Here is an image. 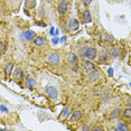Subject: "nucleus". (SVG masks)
Returning a JSON list of instances; mask_svg holds the SVG:
<instances>
[{
    "label": "nucleus",
    "mask_w": 131,
    "mask_h": 131,
    "mask_svg": "<svg viewBox=\"0 0 131 131\" xmlns=\"http://www.w3.org/2000/svg\"><path fill=\"white\" fill-rule=\"evenodd\" d=\"M109 75L110 76L113 75V68H109Z\"/></svg>",
    "instance_id": "nucleus-32"
},
{
    "label": "nucleus",
    "mask_w": 131,
    "mask_h": 131,
    "mask_svg": "<svg viewBox=\"0 0 131 131\" xmlns=\"http://www.w3.org/2000/svg\"><path fill=\"white\" fill-rule=\"evenodd\" d=\"M100 76H101V73L99 72V71H96V70H93V71H91V72L89 73V80H90L91 82L97 81V80L100 79Z\"/></svg>",
    "instance_id": "nucleus-5"
},
{
    "label": "nucleus",
    "mask_w": 131,
    "mask_h": 131,
    "mask_svg": "<svg viewBox=\"0 0 131 131\" xmlns=\"http://www.w3.org/2000/svg\"><path fill=\"white\" fill-rule=\"evenodd\" d=\"M25 7L27 9H34L36 7V0H25Z\"/></svg>",
    "instance_id": "nucleus-15"
},
{
    "label": "nucleus",
    "mask_w": 131,
    "mask_h": 131,
    "mask_svg": "<svg viewBox=\"0 0 131 131\" xmlns=\"http://www.w3.org/2000/svg\"><path fill=\"white\" fill-rule=\"evenodd\" d=\"M45 92H46V94L48 95L50 99H56V97H57V95H58L57 89L54 88V86H52V85H48V86H47Z\"/></svg>",
    "instance_id": "nucleus-3"
},
{
    "label": "nucleus",
    "mask_w": 131,
    "mask_h": 131,
    "mask_svg": "<svg viewBox=\"0 0 131 131\" xmlns=\"http://www.w3.org/2000/svg\"><path fill=\"white\" fill-rule=\"evenodd\" d=\"M130 128L127 126L126 123H123L122 121H120V122H118V127L115 128V130L117 131H124V130H129Z\"/></svg>",
    "instance_id": "nucleus-17"
},
{
    "label": "nucleus",
    "mask_w": 131,
    "mask_h": 131,
    "mask_svg": "<svg viewBox=\"0 0 131 131\" xmlns=\"http://www.w3.org/2000/svg\"><path fill=\"white\" fill-rule=\"evenodd\" d=\"M26 85H27V88L31 89V88H34V86L36 85V81H35L34 79H27L26 80Z\"/></svg>",
    "instance_id": "nucleus-19"
},
{
    "label": "nucleus",
    "mask_w": 131,
    "mask_h": 131,
    "mask_svg": "<svg viewBox=\"0 0 131 131\" xmlns=\"http://www.w3.org/2000/svg\"><path fill=\"white\" fill-rule=\"evenodd\" d=\"M92 130H93V131H97V130H99V131H102V130H103V128H102V127H100V126H95V127L92 128Z\"/></svg>",
    "instance_id": "nucleus-26"
},
{
    "label": "nucleus",
    "mask_w": 131,
    "mask_h": 131,
    "mask_svg": "<svg viewBox=\"0 0 131 131\" xmlns=\"http://www.w3.org/2000/svg\"><path fill=\"white\" fill-rule=\"evenodd\" d=\"M34 44L36 46H44L46 44V38L43 36H38L34 39Z\"/></svg>",
    "instance_id": "nucleus-10"
},
{
    "label": "nucleus",
    "mask_w": 131,
    "mask_h": 131,
    "mask_svg": "<svg viewBox=\"0 0 131 131\" xmlns=\"http://www.w3.org/2000/svg\"><path fill=\"white\" fill-rule=\"evenodd\" d=\"M61 41H62V43H65V41H66V37L63 36V37L61 38Z\"/></svg>",
    "instance_id": "nucleus-33"
},
{
    "label": "nucleus",
    "mask_w": 131,
    "mask_h": 131,
    "mask_svg": "<svg viewBox=\"0 0 131 131\" xmlns=\"http://www.w3.org/2000/svg\"><path fill=\"white\" fill-rule=\"evenodd\" d=\"M83 21L86 24L92 23V16H91L90 10H85L84 13H83Z\"/></svg>",
    "instance_id": "nucleus-12"
},
{
    "label": "nucleus",
    "mask_w": 131,
    "mask_h": 131,
    "mask_svg": "<svg viewBox=\"0 0 131 131\" xmlns=\"http://www.w3.org/2000/svg\"><path fill=\"white\" fill-rule=\"evenodd\" d=\"M81 118H82V111H80V110H77V111H74L73 114H72V117H71L72 121H79Z\"/></svg>",
    "instance_id": "nucleus-16"
},
{
    "label": "nucleus",
    "mask_w": 131,
    "mask_h": 131,
    "mask_svg": "<svg viewBox=\"0 0 131 131\" xmlns=\"http://www.w3.org/2000/svg\"><path fill=\"white\" fill-rule=\"evenodd\" d=\"M68 113H70V108H65V109L63 110V112L61 113V118H62V119L67 118V117H68Z\"/></svg>",
    "instance_id": "nucleus-23"
},
{
    "label": "nucleus",
    "mask_w": 131,
    "mask_h": 131,
    "mask_svg": "<svg viewBox=\"0 0 131 131\" xmlns=\"http://www.w3.org/2000/svg\"><path fill=\"white\" fill-rule=\"evenodd\" d=\"M119 115H120V110H119V109L112 110L111 113H110V117H111V119H117V118H119Z\"/></svg>",
    "instance_id": "nucleus-18"
},
{
    "label": "nucleus",
    "mask_w": 131,
    "mask_h": 131,
    "mask_svg": "<svg viewBox=\"0 0 131 131\" xmlns=\"http://www.w3.org/2000/svg\"><path fill=\"white\" fill-rule=\"evenodd\" d=\"M14 1H15V2H19L20 0H14Z\"/></svg>",
    "instance_id": "nucleus-35"
},
{
    "label": "nucleus",
    "mask_w": 131,
    "mask_h": 131,
    "mask_svg": "<svg viewBox=\"0 0 131 131\" xmlns=\"http://www.w3.org/2000/svg\"><path fill=\"white\" fill-rule=\"evenodd\" d=\"M13 70H14V64H13V63H8L7 66H6L5 72H6V74H7V75H10L11 72H13Z\"/></svg>",
    "instance_id": "nucleus-20"
},
{
    "label": "nucleus",
    "mask_w": 131,
    "mask_h": 131,
    "mask_svg": "<svg viewBox=\"0 0 131 131\" xmlns=\"http://www.w3.org/2000/svg\"><path fill=\"white\" fill-rule=\"evenodd\" d=\"M67 10H68V4H67V1L63 0V1L59 2V5H58V13L61 14V15H65V14L67 13Z\"/></svg>",
    "instance_id": "nucleus-4"
},
{
    "label": "nucleus",
    "mask_w": 131,
    "mask_h": 131,
    "mask_svg": "<svg viewBox=\"0 0 131 131\" xmlns=\"http://www.w3.org/2000/svg\"><path fill=\"white\" fill-rule=\"evenodd\" d=\"M83 67H84V70L86 71L88 73H90L91 71L94 70V64L91 62V59H86V61H84V63H83Z\"/></svg>",
    "instance_id": "nucleus-8"
},
{
    "label": "nucleus",
    "mask_w": 131,
    "mask_h": 131,
    "mask_svg": "<svg viewBox=\"0 0 131 131\" xmlns=\"http://www.w3.org/2000/svg\"><path fill=\"white\" fill-rule=\"evenodd\" d=\"M81 130H91V128L88 127V126H83V127L81 128Z\"/></svg>",
    "instance_id": "nucleus-30"
},
{
    "label": "nucleus",
    "mask_w": 131,
    "mask_h": 131,
    "mask_svg": "<svg viewBox=\"0 0 131 131\" xmlns=\"http://www.w3.org/2000/svg\"><path fill=\"white\" fill-rule=\"evenodd\" d=\"M130 86H131V81H130Z\"/></svg>",
    "instance_id": "nucleus-36"
},
{
    "label": "nucleus",
    "mask_w": 131,
    "mask_h": 131,
    "mask_svg": "<svg viewBox=\"0 0 131 131\" xmlns=\"http://www.w3.org/2000/svg\"><path fill=\"white\" fill-rule=\"evenodd\" d=\"M97 56V50L94 47H86L84 50V57L86 59H95Z\"/></svg>",
    "instance_id": "nucleus-1"
},
{
    "label": "nucleus",
    "mask_w": 131,
    "mask_h": 131,
    "mask_svg": "<svg viewBox=\"0 0 131 131\" xmlns=\"http://www.w3.org/2000/svg\"><path fill=\"white\" fill-rule=\"evenodd\" d=\"M79 27H80V23L77 19L72 18L70 20V23H68V28H70L71 30H77Z\"/></svg>",
    "instance_id": "nucleus-7"
},
{
    "label": "nucleus",
    "mask_w": 131,
    "mask_h": 131,
    "mask_svg": "<svg viewBox=\"0 0 131 131\" xmlns=\"http://www.w3.org/2000/svg\"><path fill=\"white\" fill-rule=\"evenodd\" d=\"M53 44H58V38H53Z\"/></svg>",
    "instance_id": "nucleus-31"
},
{
    "label": "nucleus",
    "mask_w": 131,
    "mask_h": 131,
    "mask_svg": "<svg viewBox=\"0 0 131 131\" xmlns=\"http://www.w3.org/2000/svg\"><path fill=\"white\" fill-rule=\"evenodd\" d=\"M47 62L53 65V66H56V65L59 64V62H61V57H59V55L57 53H53V54H50L48 57H47Z\"/></svg>",
    "instance_id": "nucleus-2"
},
{
    "label": "nucleus",
    "mask_w": 131,
    "mask_h": 131,
    "mask_svg": "<svg viewBox=\"0 0 131 131\" xmlns=\"http://www.w3.org/2000/svg\"><path fill=\"white\" fill-rule=\"evenodd\" d=\"M102 99H103V101L108 100V99H109V94H108V93H104V94H103V97H102Z\"/></svg>",
    "instance_id": "nucleus-29"
},
{
    "label": "nucleus",
    "mask_w": 131,
    "mask_h": 131,
    "mask_svg": "<svg viewBox=\"0 0 131 131\" xmlns=\"http://www.w3.org/2000/svg\"><path fill=\"white\" fill-rule=\"evenodd\" d=\"M67 61L71 65H76L79 58H77V56L74 54V53H71V54H68V56H67Z\"/></svg>",
    "instance_id": "nucleus-11"
},
{
    "label": "nucleus",
    "mask_w": 131,
    "mask_h": 131,
    "mask_svg": "<svg viewBox=\"0 0 131 131\" xmlns=\"http://www.w3.org/2000/svg\"><path fill=\"white\" fill-rule=\"evenodd\" d=\"M97 57H99V61L101 62V63H105L109 58V54H108L106 50H101V52L99 53V55H97Z\"/></svg>",
    "instance_id": "nucleus-9"
},
{
    "label": "nucleus",
    "mask_w": 131,
    "mask_h": 131,
    "mask_svg": "<svg viewBox=\"0 0 131 131\" xmlns=\"http://www.w3.org/2000/svg\"><path fill=\"white\" fill-rule=\"evenodd\" d=\"M0 111H1V113H8V109L6 108V106L4 105V104H1V105H0Z\"/></svg>",
    "instance_id": "nucleus-25"
},
{
    "label": "nucleus",
    "mask_w": 131,
    "mask_h": 131,
    "mask_svg": "<svg viewBox=\"0 0 131 131\" xmlns=\"http://www.w3.org/2000/svg\"><path fill=\"white\" fill-rule=\"evenodd\" d=\"M103 39L104 41H106V43H113V40H114V38H113V36H111L110 34H104L103 35Z\"/></svg>",
    "instance_id": "nucleus-21"
},
{
    "label": "nucleus",
    "mask_w": 131,
    "mask_h": 131,
    "mask_svg": "<svg viewBox=\"0 0 131 131\" xmlns=\"http://www.w3.org/2000/svg\"><path fill=\"white\" fill-rule=\"evenodd\" d=\"M23 77V70L20 67H17L14 70V79L15 80H21Z\"/></svg>",
    "instance_id": "nucleus-13"
},
{
    "label": "nucleus",
    "mask_w": 131,
    "mask_h": 131,
    "mask_svg": "<svg viewBox=\"0 0 131 131\" xmlns=\"http://www.w3.org/2000/svg\"><path fill=\"white\" fill-rule=\"evenodd\" d=\"M49 32H50V35H52V36H53V35H54V36H55V28H54V27H50V30H49Z\"/></svg>",
    "instance_id": "nucleus-28"
},
{
    "label": "nucleus",
    "mask_w": 131,
    "mask_h": 131,
    "mask_svg": "<svg viewBox=\"0 0 131 131\" xmlns=\"http://www.w3.org/2000/svg\"><path fill=\"white\" fill-rule=\"evenodd\" d=\"M127 105L129 106V108H131V96H129L127 99Z\"/></svg>",
    "instance_id": "nucleus-27"
},
{
    "label": "nucleus",
    "mask_w": 131,
    "mask_h": 131,
    "mask_svg": "<svg viewBox=\"0 0 131 131\" xmlns=\"http://www.w3.org/2000/svg\"><path fill=\"white\" fill-rule=\"evenodd\" d=\"M6 50V45L5 43H0V52H1V54H4Z\"/></svg>",
    "instance_id": "nucleus-24"
},
{
    "label": "nucleus",
    "mask_w": 131,
    "mask_h": 131,
    "mask_svg": "<svg viewBox=\"0 0 131 131\" xmlns=\"http://www.w3.org/2000/svg\"><path fill=\"white\" fill-rule=\"evenodd\" d=\"M109 53L112 58H118L119 55H120V50H119V48H117V47H112Z\"/></svg>",
    "instance_id": "nucleus-14"
},
{
    "label": "nucleus",
    "mask_w": 131,
    "mask_h": 131,
    "mask_svg": "<svg viewBox=\"0 0 131 131\" xmlns=\"http://www.w3.org/2000/svg\"><path fill=\"white\" fill-rule=\"evenodd\" d=\"M92 0H85V4H91Z\"/></svg>",
    "instance_id": "nucleus-34"
},
{
    "label": "nucleus",
    "mask_w": 131,
    "mask_h": 131,
    "mask_svg": "<svg viewBox=\"0 0 131 131\" xmlns=\"http://www.w3.org/2000/svg\"><path fill=\"white\" fill-rule=\"evenodd\" d=\"M23 38H24L25 40L35 39V38H36V34H35V31H32V30H26V31L23 34Z\"/></svg>",
    "instance_id": "nucleus-6"
},
{
    "label": "nucleus",
    "mask_w": 131,
    "mask_h": 131,
    "mask_svg": "<svg viewBox=\"0 0 131 131\" xmlns=\"http://www.w3.org/2000/svg\"><path fill=\"white\" fill-rule=\"evenodd\" d=\"M122 115H123L126 119H131V108H128V109L124 110Z\"/></svg>",
    "instance_id": "nucleus-22"
}]
</instances>
